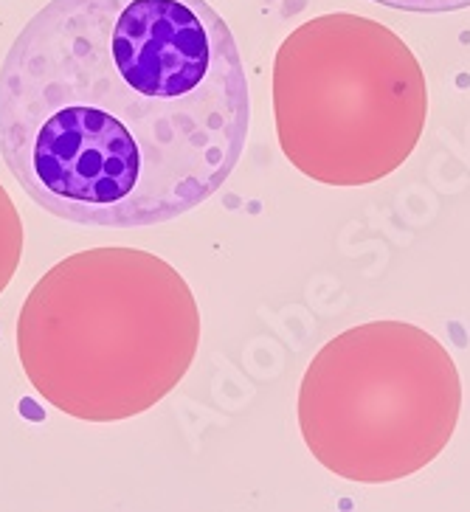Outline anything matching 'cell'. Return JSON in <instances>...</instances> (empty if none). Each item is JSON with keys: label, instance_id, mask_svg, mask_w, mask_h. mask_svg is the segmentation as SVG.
<instances>
[{"label": "cell", "instance_id": "4", "mask_svg": "<svg viewBox=\"0 0 470 512\" xmlns=\"http://www.w3.org/2000/svg\"><path fill=\"white\" fill-rule=\"evenodd\" d=\"M462 380L451 352L406 321H369L335 335L299 389L307 451L361 484L400 482L451 442Z\"/></svg>", "mask_w": 470, "mask_h": 512}, {"label": "cell", "instance_id": "1", "mask_svg": "<svg viewBox=\"0 0 470 512\" xmlns=\"http://www.w3.org/2000/svg\"><path fill=\"white\" fill-rule=\"evenodd\" d=\"M251 93L206 0H51L0 65V155L48 214L88 228L178 220L245 152Z\"/></svg>", "mask_w": 470, "mask_h": 512}, {"label": "cell", "instance_id": "2", "mask_svg": "<svg viewBox=\"0 0 470 512\" xmlns=\"http://www.w3.org/2000/svg\"><path fill=\"white\" fill-rule=\"evenodd\" d=\"M200 310L167 259L138 248L65 256L17 318L20 366L46 403L85 422L158 406L198 355Z\"/></svg>", "mask_w": 470, "mask_h": 512}, {"label": "cell", "instance_id": "3", "mask_svg": "<svg viewBox=\"0 0 470 512\" xmlns=\"http://www.w3.org/2000/svg\"><path fill=\"white\" fill-rule=\"evenodd\" d=\"M276 138L324 186H369L409 161L428 119V85L403 37L333 12L293 29L273 60Z\"/></svg>", "mask_w": 470, "mask_h": 512}, {"label": "cell", "instance_id": "5", "mask_svg": "<svg viewBox=\"0 0 470 512\" xmlns=\"http://www.w3.org/2000/svg\"><path fill=\"white\" fill-rule=\"evenodd\" d=\"M20 256H23V220L9 192L0 183V293L15 279Z\"/></svg>", "mask_w": 470, "mask_h": 512}, {"label": "cell", "instance_id": "6", "mask_svg": "<svg viewBox=\"0 0 470 512\" xmlns=\"http://www.w3.org/2000/svg\"><path fill=\"white\" fill-rule=\"evenodd\" d=\"M372 3L389 6L397 12H414V15H442V12L470 9V0H372Z\"/></svg>", "mask_w": 470, "mask_h": 512}]
</instances>
